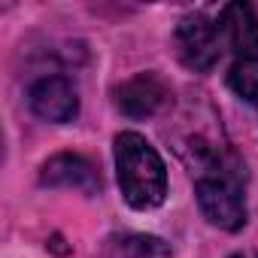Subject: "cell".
Segmentation results:
<instances>
[{"mask_svg": "<svg viewBox=\"0 0 258 258\" xmlns=\"http://www.w3.org/2000/svg\"><path fill=\"white\" fill-rule=\"evenodd\" d=\"M176 55L179 61L195 70V73H207L216 67L219 55H222V31L219 25H213L207 16L195 13V16H185L179 25H176Z\"/></svg>", "mask_w": 258, "mask_h": 258, "instance_id": "obj_3", "label": "cell"}, {"mask_svg": "<svg viewBox=\"0 0 258 258\" xmlns=\"http://www.w3.org/2000/svg\"><path fill=\"white\" fill-rule=\"evenodd\" d=\"M31 109L43 118V121H73L79 112V97L70 79L64 76H46L31 88Z\"/></svg>", "mask_w": 258, "mask_h": 258, "instance_id": "obj_5", "label": "cell"}, {"mask_svg": "<svg viewBox=\"0 0 258 258\" xmlns=\"http://www.w3.org/2000/svg\"><path fill=\"white\" fill-rule=\"evenodd\" d=\"M115 170L124 201L134 210H152L167 195V167L155 146L134 134L124 131L115 137Z\"/></svg>", "mask_w": 258, "mask_h": 258, "instance_id": "obj_1", "label": "cell"}, {"mask_svg": "<svg viewBox=\"0 0 258 258\" xmlns=\"http://www.w3.org/2000/svg\"><path fill=\"white\" fill-rule=\"evenodd\" d=\"M228 258H258L255 252H234V255H228Z\"/></svg>", "mask_w": 258, "mask_h": 258, "instance_id": "obj_10", "label": "cell"}, {"mask_svg": "<svg viewBox=\"0 0 258 258\" xmlns=\"http://www.w3.org/2000/svg\"><path fill=\"white\" fill-rule=\"evenodd\" d=\"M40 179H43V185L76 188V191H85V195H94L100 188V176H97L94 164L82 155H73V152H61V155L49 158L43 164Z\"/></svg>", "mask_w": 258, "mask_h": 258, "instance_id": "obj_6", "label": "cell"}, {"mask_svg": "<svg viewBox=\"0 0 258 258\" xmlns=\"http://www.w3.org/2000/svg\"><path fill=\"white\" fill-rule=\"evenodd\" d=\"M216 25H219L222 40L231 52H237L240 58H252V52L258 49V19H255V10L249 4L222 7Z\"/></svg>", "mask_w": 258, "mask_h": 258, "instance_id": "obj_7", "label": "cell"}, {"mask_svg": "<svg viewBox=\"0 0 258 258\" xmlns=\"http://www.w3.org/2000/svg\"><path fill=\"white\" fill-rule=\"evenodd\" d=\"M228 85L237 97L258 106V58H240L228 73Z\"/></svg>", "mask_w": 258, "mask_h": 258, "instance_id": "obj_9", "label": "cell"}, {"mask_svg": "<svg viewBox=\"0 0 258 258\" xmlns=\"http://www.w3.org/2000/svg\"><path fill=\"white\" fill-rule=\"evenodd\" d=\"M97 258H170V246L152 234H121L109 237Z\"/></svg>", "mask_w": 258, "mask_h": 258, "instance_id": "obj_8", "label": "cell"}, {"mask_svg": "<svg viewBox=\"0 0 258 258\" xmlns=\"http://www.w3.org/2000/svg\"><path fill=\"white\" fill-rule=\"evenodd\" d=\"M170 100L167 85L155 73H137L115 91V103L127 118H152Z\"/></svg>", "mask_w": 258, "mask_h": 258, "instance_id": "obj_4", "label": "cell"}, {"mask_svg": "<svg viewBox=\"0 0 258 258\" xmlns=\"http://www.w3.org/2000/svg\"><path fill=\"white\" fill-rule=\"evenodd\" d=\"M240 164H228V158L219 155V149L198 164V207L204 219L222 231H237L246 222V201L240 188Z\"/></svg>", "mask_w": 258, "mask_h": 258, "instance_id": "obj_2", "label": "cell"}]
</instances>
